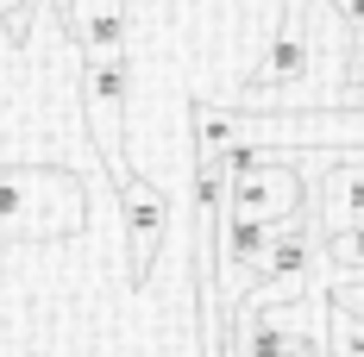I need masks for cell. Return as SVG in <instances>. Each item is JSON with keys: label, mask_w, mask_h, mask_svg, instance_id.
I'll return each mask as SVG.
<instances>
[{"label": "cell", "mask_w": 364, "mask_h": 357, "mask_svg": "<svg viewBox=\"0 0 364 357\" xmlns=\"http://www.w3.org/2000/svg\"><path fill=\"white\" fill-rule=\"evenodd\" d=\"M88 219V194L70 170L0 163V238H70Z\"/></svg>", "instance_id": "1"}, {"label": "cell", "mask_w": 364, "mask_h": 357, "mask_svg": "<svg viewBox=\"0 0 364 357\" xmlns=\"http://www.w3.org/2000/svg\"><path fill=\"white\" fill-rule=\"evenodd\" d=\"M126 101H132V63H126V50L119 57H82V107H88V126H95V144H101L107 176L132 170L126 163V138H119Z\"/></svg>", "instance_id": "2"}, {"label": "cell", "mask_w": 364, "mask_h": 357, "mask_svg": "<svg viewBox=\"0 0 364 357\" xmlns=\"http://www.w3.org/2000/svg\"><path fill=\"white\" fill-rule=\"evenodd\" d=\"M119 188V219H126V245H132V282H145L157 251H164V232H170V194L157 188L139 170H119L113 176Z\"/></svg>", "instance_id": "3"}, {"label": "cell", "mask_w": 364, "mask_h": 357, "mask_svg": "<svg viewBox=\"0 0 364 357\" xmlns=\"http://www.w3.org/2000/svg\"><path fill=\"white\" fill-rule=\"evenodd\" d=\"M301 207H308V182L295 170V157H277V150H270L264 170L226 182V214H252V219L283 226V219H295Z\"/></svg>", "instance_id": "4"}, {"label": "cell", "mask_w": 364, "mask_h": 357, "mask_svg": "<svg viewBox=\"0 0 364 357\" xmlns=\"http://www.w3.org/2000/svg\"><path fill=\"white\" fill-rule=\"evenodd\" d=\"M301 13H308V0H289V19H283V32L270 38V50H264V63L252 70V82H245V101H264V94H289V88H301L308 82V70H314V50H308V32H301Z\"/></svg>", "instance_id": "5"}, {"label": "cell", "mask_w": 364, "mask_h": 357, "mask_svg": "<svg viewBox=\"0 0 364 357\" xmlns=\"http://www.w3.org/2000/svg\"><path fill=\"white\" fill-rule=\"evenodd\" d=\"M57 19L82 44V57H119L126 50V32H132V0H75Z\"/></svg>", "instance_id": "6"}, {"label": "cell", "mask_w": 364, "mask_h": 357, "mask_svg": "<svg viewBox=\"0 0 364 357\" xmlns=\"http://www.w3.org/2000/svg\"><path fill=\"white\" fill-rule=\"evenodd\" d=\"M270 219H252V214H226L220 207V276H226V295H239L245 301V288H252L257 263H264V245H270Z\"/></svg>", "instance_id": "7"}, {"label": "cell", "mask_w": 364, "mask_h": 357, "mask_svg": "<svg viewBox=\"0 0 364 357\" xmlns=\"http://www.w3.org/2000/svg\"><path fill=\"white\" fill-rule=\"evenodd\" d=\"M308 214H314V226H321V238L327 232H339V226H358L364 219V150L352 157H333L327 182H321V201L308 194Z\"/></svg>", "instance_id": "8"}, {"label": "cell", "mask_w": 364, "mask_h": 357, "mask_svg": "<svg viewBox=\"0 0 364 357\" xmlns=\"http://www.w3.org/2000/svg\"><path fill=\"white\" fill-rule=\"evenodd\" d=\"M333 13H339V26H346V101H358L364 94V0H333Z\"/></svg>", "instance_id": "9"}, {"label": "cell", "mask_w": 364, "mask_h": 357, "mask_svg": "<svg viewBox=\"0 0 364 357\" xmlns=\"http://www.w3.org/2000/svg\"><path fill=\"white\" fill-rule=\"evenodd\" d=\"M321 257H327L339 276H364V219H358V226L327 232V238H321Z\"/></svg>", "instance_id": "10"}, {"label": "cell", "mask_w": 364, "mask_h": 357, "mask_svg": "<svg viewBox=\"0 0 364 357\" xmlns=\"http://www.w3.org/2000/svg\"><path fill=\"white\" fill-rule=\"evenodd\" d=\"M327 357H364V320L327 301Z\"/></svg>", "instance_id": "11"}, {"label": "cell", "mask_w": 364, "mask_h": 357, "mask_svg": "<svg viewBox=\"0 0 364 357\" xmlns=\"http://www.w3.org/2000/svg\"><path fill=\"white\" fill-rule=\"evenodd\" d=\"M327 301L364 320V276H333V282H327Z\"/></svg>", "instance_id": "12"}, {"label": "cell", "mask_w": 364, "mask_h": 357, "mask_svg": "<svg viewBox=\"0 0 364 357\" xmlns=\"http://www.w3.org/2000/svg\"><path fill=\"white\" fill-rule=\"evenodd\" d=\"M13 6H19V0H0V13H13Z\"/></svg>", "instance_id": "13"}, {"label": "cell", "mask_w": 364, "mask_h": 357, "mask_svg": "<svg viewBox=\"0 0 364 357\" xmlns=\"http://www.w3.org/2000/svg\"><path fill=\"white\" fill-rule=\"evenodd\" d=\"M50 6H57V13H63V6H75V0H50Z\"/></svg>", "instance_id": "14"}]
</instances>
